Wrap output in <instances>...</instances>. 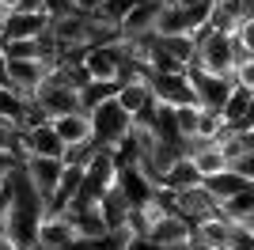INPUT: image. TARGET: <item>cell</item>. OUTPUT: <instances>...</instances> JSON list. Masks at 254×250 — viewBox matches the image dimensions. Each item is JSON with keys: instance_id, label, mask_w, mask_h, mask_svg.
Instances as JSON below:
<instances>
[{"instance_id": "e0dca14e", "label": "cell", "mask_w": 254, "mask_h": 250, "mask_svg": "<svg viewBox=\"0 0 254 250\" xmlns=\"http://www.w3.org/2000/svg\"><path fill=\"white\" fill-rule=\"evenodd\" d=\"M190 159H193V167L201 171V182H205V178H212V175H220V171H228V156L220 152V144H216V140H212V144L193 148Z\"/></svg>"}, {"instance_id": "f35d334b", "label": "cell", "mask_w": 254, "mask_h": 250, "mask_svg": "<svg viewBox=\"0 0 254 250\" xmlns=\"http://www.w3.org/2000/svg\"><path fill=\"white\" fill-rule=\"evenodd\" d=\"M4 19H8V8L0 4V34H4Z\"/></svg>"}, {"instance_id": "cb8c5ba5", "label": "cell", "mask_w": 254, "mask_h": 250, "mask_svg": "<svg viewBox=\"0 0 254 250\" xmlns=\"http://www.w3.org/2000/svg\"><path fill=\"white\" fill-rule=\"evenodd\" d=\"M95 152H99V144H95V136L91 140H76V144H64V163L68 167H87L91 159H95Z\"/></svg>"}, {"instance_id": "52a82bcc", "label": "cell", "mask_w": 254, "mask_h": 250, "mask_svg": "<svg viewBox=\"0 0 254 250\" xmlns=\"http://www.w3.org/2000/svg\"><path fill=\"white\" fill-rule=\"evenodd\" d=\"M190 80H193V91H197V106H209V110H220L224 99L235 87L232 76H216V72H205V68H190Z\"/></svg>"}, {"instance_id": "7a4b0ae2", "label": "cell", "mask_w": 254, "mask_h": 250, "mask_svg": "<svg viewBox=\"0 0 254 250\" xmlns=\"http://www.w3.org/2000/svg\"><path fill=\"white\" fill-rule=\"evenodd\" d=\"M118 171H122V156L114 148H99L95 159L84 167V186H80L72 205H95V201H103L118 186Z\"/></svg>"}, {"instance_id": "9c48e42d", "label": "cell", "mask_w": 254, "mask_h": 250, "mask_svg": "<svg viewBox=\"0 0 254 250\" xmlns=\"http://www.w3.org/2000/svg\"><path fill=\"white\" fill-rule=\"evenodd\" d=\"M118 189H122V193H126V201L133 208L137 205H144V201L152 197V193H156V182H152L148 175H144V171H140L137 163H129V159H122V171H118Z\"/></svg>"}, {"instance_id": "ba28073f", "label": "cell", "mask_w": 254, "mask_h": 250, "mask_svg": "<svg viewBox=\"0 0 254 250\" xmlns=\"http://www.w3.org/2000/svg\"><path fill=\"white\" fill-rule=\"evenodd\" d=\"M190 231H193V224L182 212H175V208H167L163 216H159V224L144 235V239H152L159 250H167V247H182V243L190 239Z\"/></svg>"}, {"instance_id": "5bb4252c", "label": "cell", "mask_w": 254, "mask_h": 250, "mask_svg": "<svg viewBox=\"0 0 254 250\" xmlns=\"http://www.w3.org/2000/svg\"><path fill=\"white\" fill-rule=\"evenodd\" d=\"M201 182V171L193 167L190 156H179L175 163L163 171V178H159V189H167V193H182V189H190Z\"/></svg>"}, {"instance_id": "603a6c76", "label": "cell", "mask_w": 254, "mask_h": 250, "mask_svg": "<svg viewBox=\"0 0 254 250\" xmlns=\"http://www.w3.org/2000/svg\"><path fill=\"white\" fill-rule=\"evenodd\" d=\"M220 133H224V118H220V110L197 106V129H193V136H197V140H216Z\"/></svg>"}, {"instance_id": "ac0fdd59", "label": "cell", "mask_w": 254, "mask_h": 250, "mask_svg": "<svg viewBox=\"0 0 254 250\" xmlns=\"http://www.w3.org/2000/svg\"><path fill=\"white\" fill-rule=\"evenodd\" d=\"M118 95V80H87L80 91H76V99H80V110H95L99 103H106V99H114Z\"/></svg>"}, {"instance_id": "d6a6232c", "label": "cell", "mask_w": 254, "mask_h": 250, "mask_svg": "<svg viewBox=\"0 0 254 250\" xmlns=\"http://www.w3.org/2000/svg\"><path fill=\"white\" fill-rule=\"evenodd\" d=\"M72 8L80 11V15H95V11L103 8V0H72Z\"/></svg>"}, {"instance_id": "836d02e7", "label": "cell", "mask_w": 254, "mask_h": 250, "mask_svg": "<svg viewBox=\"0 0 254 250\" xmlns=\"http://www.w3.org/2000/svg\"><path fill=\"white\" fill-rule=\"evenodd\" d=\"M0 87H11V68H8V53L0 50ZM15 91V87H11Z\"/></svg>"}, {"instance_id": "8fae6325", "label": "cell", "mask_w": 254, "mask_h": 250, "mask_svg": "<svg viewBox=\"0 0 254 250\" xmlns=\"http://www.w3.org/2000/svg\"><path fill=\"white\" fill-rule=\"evenodd\" d=\"M76 239V228L68 224L64 212H46L42 224H38V247L42 250H64Z\"/></svg>"}, {"instance_id": "30bf717a", "label": "cell", "mask_w": 254, "mask_h": 250, "mask_svg": "<svg viewBox=\"0 0 254 250\" xmlns=\"http://www.w3.org/2000/svg\"><path fill=\"white\" fill-rule=\"evenodd\" d=\"M46 31H50V15H46V11H8L0 42H8V38H42Z\"/></svg>"}, {"instance_id": "1f68e13d", "label": "cell", "mask_w": 254, "mask_h": 250, "mask_svg": "<svg viewBox=\"0 0 254 250\" xmlns=\"http://www.w3.org/2000/svg\"><path fill=\"white\" fill-rule=\"evenodd\" d=\"M15 167H19V159H15V152H0V182H4V178H8L11 171H15Z\"/></svg>"}, {"instance_id": "d590c367", "label": "cell", "mask_w": 254, "mask_h": 250, "mask_svg": "<svg viewBox=\"0 0 254 250\" xmlns=\"http://www.w3.org/2000/svg\"><path fill=\"white\" fill-rule=\"evenodd\" d=\"M243 144H247V152H254V125L243 129Z\"/></svg>"}, {"instance_id": "8992f818", "label": "cell", "mask_w": 254, "mask_h": 250, "mask_svg": "<svg viewBox=\"0 0 254 250\" xmlns=\"http://www.w3.org/2000/svg\"><path fill=\"white\" fill-rule=\"evenodd\" d=\"M23 171H27V178L34 182V189L46 197V205H50V197L57 193V182H61L64 175V159H53V156H27L23 159Z\"/></svg>"}, {"instance_id": "83f0119b", "label": "cell", "mask_w": 254, "mask_h": 250, "mask_svg": "<svg viewBox=\"0 0 254 250\" xmlns=\"http://www.w3.org/2000/svg\"><path fill=\"white\" fill-rule=\"evenodd\" d=\"M232 80H235V83H243L247 91H254V53H251V57H243V61L235 64Z\"/></svg>"}, {"instance_id": "2e32d148", "label": "cell", "mask_w": 254, "mask_h": 250, "mask_svg": "<svg viewBox=\"0 0 254 250\" xmlns=\"http://www.w3.org/2000/svg\"><path fill=\"white\" fill-rule=\"evenodd\" d=\"M251 99H254V91H247L243 83H235V87H232V95H228V99H224V106H220L224 125H235V129H243L247 110H251Z\"/></svg>"}, {"instance_id": "277c9868", "label": "cell", "mask_w": 254, "mask_h": 250, "mask_svg": "<svg viewBox=\"0 0 254 250\" xmlns=\"http://www.w3.org/2000/svg\"><path fill=\"white\" fill-rule=\"evenodd\" d=\"M163 193H167V189H163ZM167 201H171V208H175V212H182L190 224H201V220L220 216V212H224V201L216 197L205 182H197V186H190V189H182V193H167Z\"/></svg>"}, {"instance_id": "b9f144b4", "label": "cell", "mask_w": 254, "mask_h": 250, "mask_svg": "<svg viewBox=\"0 0 254 250\" xmlns=\"http://www.w3.org/2000/svg\"><path fill=\"white\" fill-rule=\"evenodd\" d=\"M163 4H175V0H163Z\"/></svg>"}, {"instance_id": "d6986e66", "label": "cell", "mask_w": 254, "mask_h": 250, "mask_svg": "<svg viewBox=\"0 0 254 250\" xmlns=\"http://www.w3.org/2000/svg\"><path fill=\"white\" fill-rule=\"evenodd\" d=\"M0 50L8 53V61H42L46 57L42 38H8L0 42Z\"/></svg>"}, {"instance_id": "ab89813d", "label": "cell", "mask_w": 254, "mask_h": 250, "mask_svg": "<svg viewBox=\"0 0 254 250\" xmlns=\"http://www.w3.org/2000/svg\"><path fill=\"white\" fill-rule=\"evenodd\" d=\"M167 250H190V247H186V243H182V247H167Z\"/></svg>"}, {"instance_id": "e575fe53", "label": "cell", "mask_w": 254, "mask_h": 250, "mask_svg": "<svg viewBox=\"0 0 254 250\" xmlns=\"http://www.w3.org/2000/svg\"><path fill=\"white\" fill-rule=\"evenodd\" d=\"M129 250H159L152 239H144V235H133V243H129Z\"/></svg>"}, {"instance_id": "7c38bea8", "label": "cell", "mask_w": 254, "mask_h": 250, "mask_svg": "<svg viewBox=\"0 0 254 250\" xmlns=\"http://www.w3.org/2000/svg\"><path fill=\"white\" fill-rule=\"evenodd\" d=\"M159 11H163V0H144V4H137V8L129 11L126 19L118 23L122 38H133V34H148V31H156Z\"/></svg>"}, {"instance_id": "3957f363", "label": "cell", "mask_w": 254, "mask_h": 250, "mask_svg": "<svg viewBox=\"0 0 254 250\" xmlns=\"http://www.w3.org/2000/svg\"><path fill=\"white\" fill-rule=\"evenodd\" d=\"M129 129H133V118H129V110H122V103L114 99H106V103H99L95 110H91V136H95L99 148H114V152H122V144L129 140Z\"/></svg>"}, {"instance_id": "4316f807", "label": "cell", "mask_w": 254, "mask_h": 250, "mask_svg": "<svg viewBox=\"0 0 254 250\" xmlns=\"http://www.w3.org/2000/svg\"><path fill=\"white\" fill-rule=\"evenodd\" d=\"M175 122H179L182 136L190 140L193 129H197V103H190V106H175Z\"/></svg>"}, {"instance_id": "d4e9b609", "label": "cell", "mask_w": 254, "mask_h": 250, "mask_svg": "<svg viewBox=\"0 0 254 250\" xmlns=\"http://www.w3.org/2000/svg\"><path fill=\"white\" fill-rule=\"evenodd\" d=\"M224 247L228 250H254V228L232 220V231H228V243H224Z\"/></svg>"}, {"instance_id": "484cf974", "label": "cell", "mask_w": 254, "mask_h": 250, "mask_svg": "<svg viewBox=\"0 0 254 250\" xmlns=\"http://www.w3.org/2000/svg\"><path fill=\"white\" fill-rule=\"evenodd\" d=\"M235 53H239V61L254 53V15H247V19L239 23V31H235Z\"/></svg>"}, {"instance_id": "f546056e", "label": "cell", "mask_w": 254, "mask_h": 250, "mask_svg": "<svg viewBox=\"0 0 254 250\" xmlns=\"http://www.w3.org/2000/svg\"><path fill=\"white\" fill-rule=\"evenodd\" d=\"M42 8H46V15L50 19H61V15H72V0H42Z\"/></svg>"}, {"instance_id": "6da1fadb", "label": "cell", "mask_w": 254, "mask_h": 250, "mask_svg": "<svg viewBox=\"0 0 254 250\" xmlns=\"http://www.w3.org/2000/svg\"><path fill=\"white\" fill-rule=\"evenodd\" d=\"M193 46H197V57H193L190 68H205V72H216V76H232L235 72V34L228 31H216L212 23H205L201 31H193Z\"/></svg>"}, {"instance_id": "5b68a950", "label": "cell", "mask_w": 254, "mask_h": 250, "mask_svg": "<svg viewBox=\"0 0 254 250\" xmlns=\"http://www.w3.org/2000/svg\"><path fill=\"white\" fill-rule=\"evenodd\" d=\"M148 83H152L156 103H163V106H190V103H197L190 68H186V72H148Z\"/></svg>"}, {"instance_id": "9a60e30c", "label": "cell", "mask_w": 254, "mask_h": 250, "mask_svg": "<svg viewBox=\"0 0 254 250\" xmlns=\"http://www.w3.org/2000/svg\"><path fill=\"white\" fill-rule=\"evenodd\" d=\"M8 68H11V87L19 95H27V99H34V91H38V83L46 76V64L42 61H8Z\"/></svg>"}, {"instance_id": "7402d4cb", "label": "cell", "mask_w": 254, "mask_h": 250, "mask_svg": "<svg viewBox=\"0 0 254 250\" xmlns=\"http://www.w3.org/2000/svg\"><path fill=\"white\" fill-rule=\"evenodd\" d=\"M27 95L19 91H11V87H0V122H11V125H19L23 110H27Z\"/></svg>"}, {"instance_id": "4dcf8cb0", "label": "cell", "mask_w": 254, "mask_h": 250, "mask_svg": "<svg viewBox=\"0 0 254 250\" xmlns=\"http://www.w3.org/2000/svg\"><path fill=\"white\" fill-rule=\"evenodd\" d=\"M15 133H19V129H15L11 122H0V152H11V144H15Z\"/></svg>"}, {"instance_id": "8d00e7d4", "label": "cell", "mask_w": 254, "mask_h": 250, "mask_svg": "<svg viewBox=\"0 0 254 250\" xmlns=\"http://www.w3.org/2000/svg\"><path fill=\"white\" fill-rule=\"evenodd\" d=\"M0 250H19V247H15V243H11L8 235H0Z\"/></svg>"}, {"instance_id": "74e56055", "label": "cell", "mask_w": 254, "mask_h": 250, "mask_svg": "<svg viewBox=\"0 0 254 250\" xmlns=\"http://www.w3.org/2000/svg\"><path fill=\"white\" fill-rule=\"evenodd\" d=\"M254 125V99H251V110H247V122H243V129H251Z\"/></svg>"}, {"instance_id": "44dd1931", "label": "cell", "mask_w": 254, "mask_h": 250, "mask_svg": "<svg viewBox=\"0 0 254 250\" xmlns=\"http://www.w3.org/2000/svg\"><path fill=\"white\" fill-rule=\"evenodd\" d=\"M205 186H209V189H212V193H216L220 201H228V197H235V193H239L243 186H251V182H247L243 175H235L232 167H228V171H220V175L205 178Z\"/></svg>"}, {"instance_id": "f1b7e54d", "label": "cell", "mask_w": 254, "mask_h": 250, "mask_svg": "<svg viewBox=\"0 0 254 250\" xmlns=\"http://www.w3.org/2000/svg\"><path fill=\"white\" fill-rule=\"evenodd\" d=\"M228 167H232L235 175H243L247 182H254V152H239V156H235Z\"/></svg>"}, {"instance_id": "ffe728a7", "label": "cell", "mask_w": 254, "mask_h": 250, "mask_svg": "<svg viewBox=\"0 0 254 250\" xmlns=\"http://www.w3.org/2000/svg\"><path fill=\"white\" fill-rule=\"evenodd\" d=\"M99 208H103V216H106V224H110V228H122V224H129V212H133V205L126 201V193H122L118 186L110 189L103 201H99Z\"/></svg>"}, {"instance_id": "4fadbf2b", "label": "cell", "mask_w": 254, "mask_h": 250, "mask_svg": "<svg viewBox=\"0 0 254 250\" xmlns=\"http://www.w3.org/2000/svg\"><path fill=\"white\" fill-rule=\"evenodd\" d=\"M53 122V129L61 133V140L64 144H76V140H91V114L87 110H64V114H53L50 118Z\"/></svg>"}, {"instance_id": "60d3db41", "label": "cell", "mask_w": 254, "mask_h": 250, "mask_svg": "<svg viewBox=\"0 0 254 250\" xmlns=\"http://www.w3.org/2000/svg\"><path fill=\"white\" fill-rule=\"evenodd\" d=\"M209 250H228V247H209Z\"/></svg>"}]
</instances>
